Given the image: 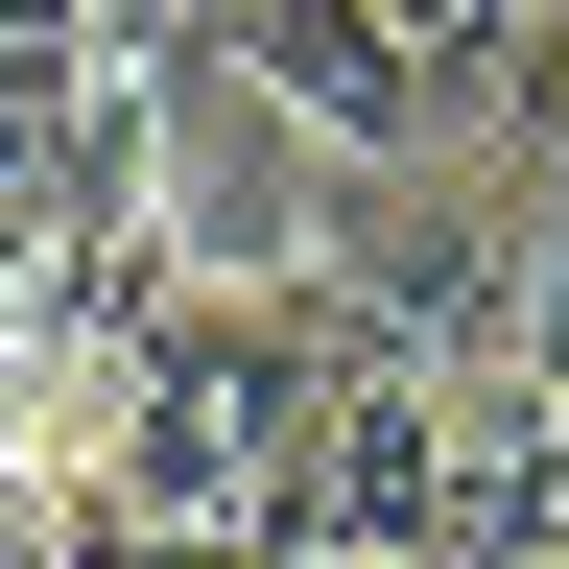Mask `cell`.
<instances>
[{"label":"cell","mask_w":569,"mask_h":569,"mask_svg":"<svg viewBox=\"0 0 569 569\" xmlns=\"http://www.w3.org/2000/svg\"><path fill=\"white\" fill-rule=\"evenodd\" d=\"M96 498H142V522H213V546H284V569H309V309L213 261L190 309L119 356V475H96Z\"/></svg>","instance_id":"cell-1"},{"label":"cell","mask_w":569,"mask_h":569,"mask_svg":"<svg viewBox=\"0 0 569 569\" xmlns=\"http://www.w3.org/2000/svg\"><path fill=\"white\" fill-rule=\"evenodd\" d=\"M498 380L569 427V213H522V332H498Z\"/></svg>","instance_id":"cell-2"}]
</instances>
